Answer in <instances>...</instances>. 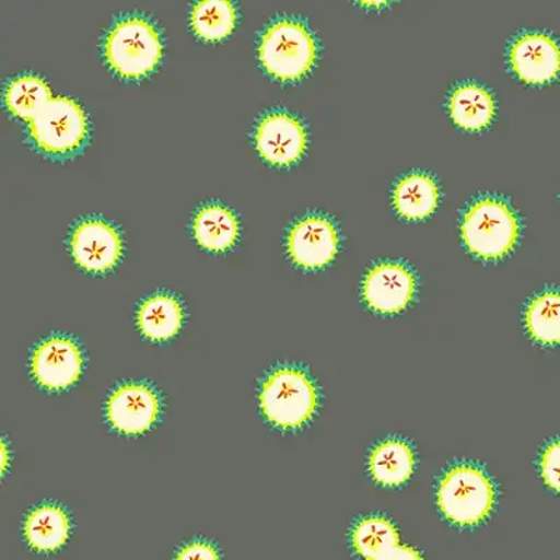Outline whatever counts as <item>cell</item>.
Wrapping results in <instances>:
<instances>
[{
  "label": "cell",
  "mask_w": 560,
  "mask_h": 560,
  "mask_svg": "<svg viewBox=\"0 0 560 560\" xmlns=\"http://www.w3.org/2000/svg\"><path fill=\"white\" fill-rule=\"evenodd\" d=\"M70 252L74 262L86 272L112 271L121 258V234L103 219L80 220L70 236Z\"/></svg>",
  "instance_id": "obj_7"
},
{
  "label": "cell",
  "mask_w": 560,
  "mask_h": 560,
  "mask_svg": "<svg viewBox=\"0 0 560 560\" xmlns=\"http://www.w3.org/2000/svg\"><path fill=\"white\" fill-rule=\"evenodd\" d=\"M137 322L144 338L153 342L168 341L183 327L184 310L172 294H154L140 304Z\"/></svg>",
  "instance_id": "obj_17"
},
{
  "label": "cell",
  "mask_w": 560,
  "mask_h": 560,
  "mask_svg": "<svg viewBox=\"0 0 560 560\" xmlns=\"http://www.w3.org/2000/svg\"><path fill=\"white\" fill-rule=\"evenodd\" d=\"M174 560H220V557L212 544L195 541L179 549Z\"/></svg>",
  "instance_id": "obj_25"
},
{
  "label": "cell",
  "mask_w": 560,
  "mask_h": 560,
  "mask_svg": "<svg viewBox=\"0 0 560 560\" xmlns=\"http://www.w3.org/2000/svg\"><path fill=\"white\" fill-rule=\"evenodd\" d=\"M497 105L488 89L477 83L458 84L448 97V113L465 131H482L493 121Z\"/></svg>",
  "instance_id": "obj_14"
},
{
  "label": "cell",
  "mask_w": 560,
  "mask_h": 560,
  "mask_svg": "<svg viewBox=\"0 0 560 560\" xmlns=\"http://www.w3.org/2000/svg\"><path fill=\"white\" fill-rule=\"evenodd\" d=\"M255 148L273 166L299 162L307 148V131L300 119L284 112L265 114L255 128Z\"/></svg>",
  "instance_id": "obj_8"
},
{
  "label": "cell",
  "mask_w": 560,
  "mask_h": 560,
  "mask_svg": "<svg viewBox=\"0 0 560 560\" xmlns=\"http://www.w3.org/2000/svg\"><path fill=\"white\" fill-rule=\"evenodd\" d=\"M163 44L156 24L143 14L118 19L104 39V57L119 77L139 79L156 69Z\"/></svg>",
  "instance_id": "obj_1"
},
{
  "label": "cell",
  "mask_w": 560,
  "mask_h": 560,
  "mask_svg": "<svg viewBox=\"0 0 560 560\" xmlns=\"http://www.w3.org/2000/svg\"><path fill=\"white\" fill-rule=\"evenodd\" d=\"M28 132L39 150L65 156L77 152L86 139V114L72 97H52L30 121Z\"/></svg>",
  "instance_id": "obj_6"
},
{
  "label": "cell",
  "mask_w": 560,
  "mask_h": 560,
  "mask_svg": "<svg viewBox=\"0 0 560 560\" xmlns=\"http://www.w3.org/2000/svg\"><path fill=\"white\" fill-rule=\"evenodd\" d=\"M236 20V7L229 0H202L195 3L191 12L194 32L208 42L228 37Z\"/></svg>",
  "instance_id": "obj_23"
},
{
  "label": "cell",
  "mask_w": 560,
  "mask_h": 560,
  "mask_svg": "<svg viewBox=\"0 0 560 560\" xmlns=\"http://www.w3.org/2000/svg\"><path fill=\"white\" fill-rule=\"evenodd\" d=\"M497 502L489 475L474 464H457L444 472L438 488V506L450 523L475 527L487 520Z\"/></svg>",
  "instance_id": "obj_2"
},
{
  "label": "cell",
  "mask_w": 560,
  "mask_h": 560,
  "mask_svg": "<svg viewBox=\"0 0 560 560\" xmlns=\"http://www.w3.org/2000/svg\"><path fill=\"white\" fill-rule=\"evenodd\" d=\"M525 328L535 342L560 343V292L547 290L529 302L524 314Z\"/></svg>",
  "instance_id": "obj_20"
},
{
  "label": "cell",
  "mask_w": 560,
  "mask_h": 560,
  "mask_svg": "<svg viewBox=\"0 0 560 560\" xmlns=\"http://www.w3.org/2000/svg\"><path fill=\"white\" fill-rule=\"evenodd\" d=\"M417 278L407 265H374L363 280L362 294L370 310L378 314H398L412 303Z\"/></svg>",
  "instance_id": "obj_11"
},
{
  "label": "cell",
  "mask_w": 560,
  "mask_h": 560,
  "mask_svg": "<svg viewBox=\"0 0 560 560\" xmlns=\"http://www.w3.org/2000/svg\"><path fill=\"white\" fill-rule=\"evenodd\" d=\"M259 402L269 423L282 430H294L314 417L318 392L303 370L279 368L265 380Z\"/></svg>",
  "instance_id": "obj_5"
},
{
  "label": "cell",
  "mask_w": 560,
  "mask_h": 560,
  "mask_svg": "<svg viewBox=\"0 0 560 560\" xmlns=\"http://www.w3.org/2000/svg\"><path fill=\"white\" fill-rule=\"evenodd\" d=\"M539 469L545 485L560 493V439L544 448Z\"/></svg>",
  "instance_id": "obj_24"
},
{
  "label": "cell",
  "mask_w": 560,
  "mask_h": 560,
  "mask_svg": "<svg viewBox=\"0 0 560 560\" xmlns=\"http://www.w3.org/2000/svg\"><path fill=\"white\" fill-rule=\"evenodd\" d=\"M350 541L360 558L374 560L399 545L397 527L389 520L372 516L360 520L350 533Z\"/></svg>",
  "instance_id": "obj_22"
},
{
  "label": "cell",
  "mask_w": 560,
  "mask_h": 560,
  "mask_svg": "<svg viewBox=\"0 0 560 560\" xmlns=\"http://www.w3.org/2000/svg\"><path fill=\"white\" fill-rule=\"evenodd\" d=\"M238 234L240 223L236 214L223 205H205L195 214L194 236L208 252H228L237 242Z\"/></svg>",
  "instance_id": "obj_18"
},
{
  "label": "cell",
  "mask_w": 560,
  "mask_h": 560,
  "mask_svg": "<svg viewBox=\"0 0 560 560\" xmlns=\"http://www.w3.org/2000/svg\"><path fill=\"white\" fill-rule=\"evenodd\" d=\"M374 560H423V558L417 549L407 547V545H397Z\"/></svg>",
  "instance_id": "obj_26"
},
{
  "label": "cell",
  "mask_w": 560,
  "mask_h": 560,
  "mask_svg": "<svg viewBox=\"0 0 560 560\" xmlns=\"http://www.w3.org/2000/svg\"><path fill=\"white\" fill-rule=\"evenodd\" d=\"M462 236L475 257L497 261L516 247L520 236L517 214L503 199L483 197L465 210Z\"/></svg>",
  "instance_id": "obj_4"
},
{
  "label": "cell",
  "mask_w": 560,
  "mask_h": 560,
  "mask_svg": "<svg viewBox=\"0 0 560 560\" xmlns=\"http://www.w3.org/2000/svg\"><path fill=\"white\" fill-rule=\"evenodd\" d=\"M70 535L68 513L57 504L34 509L24 524V537L37 552H55L67 544Z\"/></svg>",
  "instance_id": "obj_19"
},
{
  "label": "cell",
  "mask_w": 560,
  "mask_h": 560,
  "mask_svg": "<svg viewBox=\"0 0 560 560\" xmlns=\"http://www.w3.org/2000/svg\"><path fill=\"white\" fill-rule=\"evenodd\" d=\"M160 398L142 383L119 385L107 401V419L113 429L127 436L147 433L160 417Z\"/></svg>",
  "instance_id": "obj_10"
},
{
  "label": "cell",
  "mask_w": 560,
  "mask_h": 560,
  "mask_svg": "<svg viewBox=\"0 0 560 560\" xmlns=\"http://www.w3.org/2000/svg\"><path fill=\"white\" fill-rule=\"evenodd\" d=\"M413 468V448L401 439L384 440L370 453V475L382 487H401L412 477Z\"/></svg>",
  "instance_id": "obj_15"
},
{
  "label": "cell",
  "mask_w": 560,
  "mask_h": 560,
  "mask_svg": "<svg viewBox=\"0 0 560 560\" xmlns=\"http://www.w3.org/2000/svg\"><path fill=\"white\" fill-rule=\"evenodd\" d=\"M52 98L51 88L42 77L24 73L10 80L4 92V103L9 112L28 122Z\"/></svg>",
  "instance_id": "obj_21"
},
{
  "label": "cell",
  "mask_w": 560,
  "mask_h": 560,
  "mask_svg": "<svg viewBox=\"0 0 560 560\" xmlns=\"http://www.w3.org/2000/svg\"><path fill=\"white\" fill-rule=\"evenodd\" d=\"M440 201L436 179L427 173L405 175L395 185L393 203L399 217L408 220H423L432 217Z\"/></svg>",
  "instance_id": "obj_16"
},
{
  "label": "cell",
  "mask_w": 560,
  "mask_h": 560,
  "mask_svg": "<svg viewBox=\"0 0 560 560\" xmlns=\"http://www.w3.org/2000/svg\"><path fill=\"white\" fill-rule=\"evenodd\" d=\"M509 59L513 72L525 83H549L560 73L559 44L541 32L518 35L510 47Z\"/></svg>",
  "instance_id": "obj_13"
},
{
  "label": "cell",
  "mask_w": 560,
  "mask_h": 560,
  "mask_svg": "<svg viewBox=\"0 0 560 560\" xmlns=\"http://www.w3.org/2000/svg\"><path fill=\"white\" fill-rule=\"evenodd\" d=\"M258 52L269 74L282 82H294L312 70L318 47L306 23L280 18L264 30Z\"/></svg>",
  "instance_id": "obj_3"
},
{
  "label": "cell",
  "mask_w": 560,
  "mask_h": 560,
  "mask_svg": "<svg viewBox=\"0 0 560 560\" xmlns=\"http://www.w3.org/2000/svg\"><path fill=\"white\" fill-rule=\"evenodd\" d=\"M82 373V350L70 338L52 337L39 343L34 350L33 377L49 392H63L72 387Z\"/></svg>",
  "instance_id": "obj_12"
},
{
  "label": "cell",
  "mask_w": 560,
  "mask_h": 560,
  "mask_svg": "<svg viewBox=\"0 0 560 560\" xmlns=\"http://www.w3.org/2000/svg\"><path fill=\"white\" fill-rule=\"evenodd\" d=\"M339 248V234L331 219L308 214L298 220L288 233V253L304 269H319L334 261Z\"/></svg>",
  "instance_id": "obj_9"
}]
</instances>
